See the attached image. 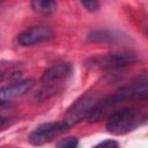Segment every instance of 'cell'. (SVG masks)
<instances>
[{
  "mask_svg": "<svg viewBox=\"0 0 148 148\" xmlns=\"http://www.w3.org/2000/svg\"><path fill=\"white\" fill-rule=\"evenodd\" d=\"M138 61V58L132 52H109L103 54H95L87 59L86 66L90 69L98 71H109V69H119L134 65Z\"/></svg>",
  "mask_w": 148,
  "mask_h": 148,
  "instance_id": "cell-1",
  "label": "cell"
},
{
  "mask_svg": "<svg viewBox=\"0 0 148 148\" xmlns=\"http://www.w3.org/2000/svg\"><path fill=\"white\" fill-rule=\"evenodd\" d=\"M143 120L142 116L133 108H121L113 111L106 121V130L113 135H123L134 130L140 121Z\"/></svg>",
  "mask_w": 148,
  "mask_h": 148,
  "instance_id": "cell-2",
  "label": "cell"
},
{
  "mask_svg": "<svg viewBox=\"0 0 148 148\" xmlns=\"http://www.w3.org/2000/svg\"><path fill=\"white\" fill-rule=\"evenodd\" d=\"M97 102L98 99L95 92H86L84 95L80 96L75 102H73V104L67 109L64 121L69 127H72L73 125L79 124L83 119H88Z\"/></svg>",
  "mask_w": 148,
  "mask_h": 148,
  "instance_id": "cell-3",
  "label": "cell"
},
{
  "mask_svg": "<svg viewBox=\"0 0 148 148\" xmlns=\"http://www.w3.org/2000/svg\"><path fill=\"white\" fill-rule=\"evenodd\" d=\"M69 126L62 120V121H51L45 123L39 126H37L30 134H29V142L34 146H42L52 139L64 134Z\"/></svg>",
  "mask_w": 148,
  "mask_h": 148,
  "instance_id": "cell-4",
  "label": "cell"
},
{
  "mask_svg": "<svg viewBox=\"0 0 148 148\" xmlns=\"http://www.w3.org/2000/svg\"><path fill=\"white\" fill-rule=\"evenodd\" d=\"M53 37V31L45 25H35L23 30L17 35V43L21 46H31L39 44L46 40H50Z\"/></svg>",
  "mask_w": 148,
  "mask_h": 148,
  "instance_id": "cell-5",
  "label": "cell"
},
{
  "mask_svg": "<svg viewBox=\"0 0 148 148\" xmlns=\"http://www.w3.org/2000/svg\"><path fill=\"white\" fill-rule=\"evenodd\" d=\"M35 84V81L32 79H24V80H17L9 86L2 87L0 90V101L1 104H5L9 102L12 98L22 96L30 91Z\"/></svg>",
  "mask_w": 148,
  "mask_h": 148,
  "instance_id": "cell-6",
  "label": "cell"
},
{
  "mask_svg": "<svg viewBox=\"0 0 148 148\" xmlns=\"http://www.w3.org/2000/svg\"><path fill=\"white\" fill-rule=\"evenodd\" d=\"M72 72V66L68 62L61 61L49 67L42 75L40 81L43 84H52L53 82L66 79Z\"/></svg>",
  "mask_w": 148,
  "mask_h": 148,
  "instance_id": "cell-7",
  "label": "cell"
},
{
  "mask_svg": "<svg viewBox=\"0 0 148 148\" xmlns=\"http://www.w3.org/2000/svg\"><path fill=\"white\" fill-rule=\"evenodd\" d=\"M88 40L94 43H114L120 40V36L109 30H94L87 36Z\"/></svg>",
  "mask_w": 148,
  "mask_h": 148,
  "instance_id": "cell-8",
  "label": "cell"
},
{
  "mask_svg": "<svg viewBox=\"0 0 148 148\" xmlns=\"http://www.w3.org/2000/svg\"><path fill=\"white\" fill-rule=\"evenodd\" d=\"M31 7L36 13L50 15L57 9L56 0H31Z\"/></svg>",
  "mask_w": 148,
  "mask_h": 148,
  "instance_id": "cell-9",
  "label": "cell"
},
{
  "mask_svg": "<svg viewBox=\"0 0 148 148\" xmlns=\"http://www.w3.org/2000/svg\"><path fill=\"white\" fill-rule=\"evenodd\" d=\"M79 145V140L74 136H71V138H66V139H62L61 141H59L57 143V147H60V148H74Z\"/></svg>",
  "mask_w": 148,
  "mask_h": 148,
  "instance_id": "cell-10",
  "label": "cell"
},
{
  "mask_svg": "<svg viewBox=\"0 0 148 148\" xmlns=\"http://www.w3.org/2000/svg\"><path fill=\"white\" fill-rule=\"evenodd\" d=\"M80 2L83 5V7L88 12H96L99 8V1L98 0H80Z\"/></svg>",
  "mask_w": 148,
  "mask_h": 148,
  "instance_id": "cell-11",
  "label": "cell"
},
{
  "mask_svg": "<svg viewBox=\"0 0 148 148\" xmlns=\"http://www.w3.org/2000/svg\"><path fill=\"white\" fill-rule=\"evenodd\" d=\"M118 146H119V143H118L117 141L109 139V140H104V141L97 143V145L95 146V148H98V147H103V148H105V147H108V148H114V147H118Z\"/></svg>",
  "mask_w": 148,
  "mask_h": 148,
  "instance_id": "cell-12",
  "label": "cell"
},
{
  "mask_svg": "<svg viewBox=\"0 0 148 148\" xmlns=\"http://www.w3.org/2000/svg\"><path fill=\"white\" fill-rule=\"evenodd\" d=\"M146 36L148 37V28H147V30H146Z\"/></svg>",
  "mask_w": 148,
  "mask_h": 148,
  "instance_id": "cell-13",
  "label": "cell"
}]
</instances>
